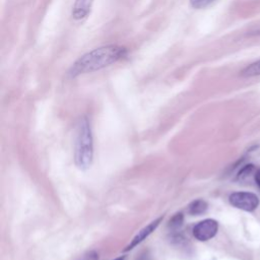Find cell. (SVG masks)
<instances>
[{"instance_id": "obj_13", "label": "cell", "mask_w": 260, "mask_h": 260, "mask_svg": "<svg viewBox=\"0 0 260 260\" xmlns=\"http://www.w3.org/2000/svg\"><path fill=\"white\" fill-rule=\"evenodd\" d=\"M114 260H125V256H120V257H118V258H116Z\"/></svg>"}, {"instance_id": "obj_3", "label": "cell", "mask_w": 260, "mask_h": 260, "mask_svg": "<svg viewBox=\"0 0 260 260\" xmlns=\"http://www.w3.org/2000/svg\"><path fill=\"white\" fill-rule=\"evenodd\" d=\"M229 200L236 208L249 212L255 210L259 205L258 197L250 192H234L230 195Z\"/></svg>"}, {"instance_id": "obj_11", "label": "cell", "mask_w": 260, "mask_h": 260, "mask_svg": "<svg viewBox=\"0 0 260 260\" xmlns=\"http://www.w3.org/2000/svg\"><path fill=\"white\" fill-rule=\"evenodd\" d=\"M253 170H254V166H253V165H248V166L244 167V168L239 172V174H238V180L243 181V180L247 179V178L252 174Z\"/></svg>"}, {"instance_id": "obj_8", "label": "cell", "mask_w": 260, "mask_h": 260, "mask_svg": "<svg viewBox=\"0 0 260 260\" xmlns=\"http://www.w3.org/2000/svg\"><path fill=\"white\" fill-rule=\"evenodd\" d=\"M243 76L251 77V76H257L260 75V60L248 65L241 73Z\"/></svg>"}, {"instance_id": "obj_6", "label": "cell", "mask_w": 260, "mask_h": 260, "mask_svg": "<svg viewBox=\"0 0 260 260\" xmlns=\"http://www.w3.org/2000/svg\"><path fill=\"white\" fill-rule=\"evenodd\" d=\"M93 0H75L72 7V17L76 20L85 18L91 8Z\"/></svg>"}, {"instance_id": "obj_10", "label": "cell", "mask_w": 260, "mask_h": 260, "mask_svg": "<svg viewBox=\"0 0 260 260\" xmlns=\"http://www.w3.org/2000/svg\"><path fill=\"white\" fill-rule=\"evenodd\" d=\"M215 0H190V4L195 9H202L209 6Z\"/></svg>"}, {"instance_id": "obj_9", "label": "cell", "mask_w": 260, "mask_h": 260, "mask_svg": "<svg viewBox=\"0 0 260 260\" xmlns=\"http://www.w3.org/2000/svg\"><path fill=\"white\" fill-rule=\"evenodd\" d=\"M182 224H183V214L182 213H177L170 220L169 226L172 230H178L182 226Z\"/></svg>"}, {"instance_id": "obj_7", "label": "cell", "mask_w": 260, "mask_h": 260, "mask_svg": "<svg viewBox=\"0 0 260 260\" xmlns=\"http://www.w3.org/2000/svg\"><path fill=\"white\" fill-rule=\"evenodd\" d=\"M207 207H208V205H207L206 201H204L202 199H197L189 204L188 212L193 215L202 214L207 210Z\"/></svg>"}, {"instance_id": "obj_1", "label": "cell", "mask_w": 260, "mask_h": 260, "mask_svg": "<svg viewBox=\"0 0 260 260\" xmlns=\"http://www.w3.org/2000/svg\"><path fill=\"white\" fill-rule=\"evenodd\" d=\"M127 54V49L119 45H107L95 48L80 56L72 64L69 74L75 77L80 74L101 70L125 58Z\"/></svg>"}, {"instance_id": "obj_2", "label": "cell", "mask_w": 260, "mask_h": 260, "mask_svg": "<svg viewBox=\"0 0 260 260\" xmlns=\"http://www.w3.org/2000/svg\"><path fill=\"white\" fill-rule=\"evenodd\" d=\"M93 156V144L91 128L87 118L82 117L77 125V135L75 142L74 161L80 170L90 167Z\"/></svg>"}, {"instance_id": "obj_12", "label": "cell", "mask_w": 260, "mask_h": 260, "mask_svg": "<svg viewBox=\"0 0 260 260\" xmlns=\"http://www.w3.org/2000/svg\"><path fill=\"white\" fill-rule=\"evenodd\" d=\"M255 181H256L257 185L260 187V169L255 174Z\"/></svg>"}, {"instance_id": "obj_4", "label": "cell", "mask_w": 260, "mask_h": 260, "mask_svg": "<svg viewBox=\"0 0 260 260\" xmlns=\"http://www.w3.org/2000/svg\"><path fill=\"white\" fill-rule=\"evenodd\" d=\"M218 231V223L212 218H207L199 221L193 228V236L198 241L204 242L212 239Z\"/></svg>"}, {"instance_id": "obj_5", "label": "cell", "mask_w": 260, "mask_h": 260, "mask_svg": "<svg viewBox=\"0 0 260 260\" xmlns=\"http://www.w3.org/2000/svg\"><path fill=\"white\" fill-rule=\"evenodd\" d=\"M164 219V215L157 217L156 219L152 220L150 223H148L146 226H144L143 229H141L136 236L131 240V242L129 243V245L126 246V248L124 249V252L130 251L132 250L134 247H136L137 245H139L142 241H144L150 234H152V232H154L156 230V228L159 225V223L161 222V220Z\"/></svg>"}]
</instances>
